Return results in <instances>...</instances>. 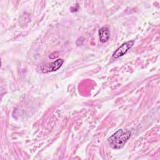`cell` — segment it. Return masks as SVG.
I'll use <instances>...</instances> for the list:
<instances>
[{
	"label": "cell",
	"mask_w": 160,
	"mask_h": 160,
	"mask_svg": "<svg viewBox=\"0 0 160 160\" xmlns=\"http://www.w3.org/2000/svg\"><path fill=\"white\" fill-rule=\"evenodd\" d=\"M134 43V40L131 41H128L124 43H123L121 46H119L112 54V57L113 58H118L119 57H121L124 56L128 51V50L131 48V47L133 46Z\"/></svg>",
	"instance_id": "7a4b0ae2"
},
{
	"label": "cell",
	"mask_w": 160,
	"mask_h": 160,
	"mask_svg": "<svg viewBox=\"0 0 160 160\" xmlns=\"http://www.w3.org/2000/svg\"><path fill=\"white\" fill-rule=\"evenodd\" d=\"M98 34L100 41L102 43L106 42L109 40L110 37L109 29L107 26H103L99 29Z\"/></svg>",
	"instance_id": "277c9868"
},
{
	"label": "cell",
	"mask_w": 160,
	"mask_h": 160,
	"mask_svg": "<svg viewBox=\"0 0 160 160\" xmlns=\"http://www.w3.org/2000/svg\"><path fill=\"white\" fill-rule=\"evenodd\" d=\"M131 136V131H124L123 129H121L111 135L108 139V141L112 148L115 149H121L129 140Z\"/></svg>",
	"instance_id": "6da1fadb"
},
{
	"label": "cell",
	"mask_w": 160,
	"mask_h": 160,
	"mask_svg": "<svg viewBox=\"0 0 160 160\" xmlns=\"http://www.w3.org/2000/svg\"><path fill=\"white\" fill-rule=\"evenodd\" d=\"M63 62H64L63 59H58L51 63L44 64V65L42 66L41 71L44 73H47L49 72H53V71H57L61 67Z\"/></svg>",
	"instance_id": "3957f363"
}]
</instances>
